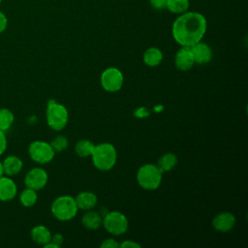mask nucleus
I'll use <instances>...</instances> for the list:
<instances>
[{"mask_svg": "<svg viewBox=\"0 0 248 248\" xmlns=\"http://www.w3.org/2000/svg\"><path fill=\"white\" fill-rule=\"evenodd\" d=\"M207 22L201 13L185 12L172 23V36L182 46H192L202 41L206 32Z\"/></svg>", "mask_w": 248, "mask_h": 248, "instance_id": "nucleus-1", "label": "nucleus"}, {"mask_svg": "<svg viewBox=\"0 0 248 248\" xmlns=\"http://www.w3.org/2000/svg\"><path fill=\"white\" fill-rule=\"evenodd\" d=\"M94 166L100 170H109L116 163L115 147L110 143H100L94 146L91 154Z\"/></svg>", "mask_w": 248, "mask_h": 248, "instance_id": "nucleus-2", "label": "nucleus"}, {"mask_svg": "<svg viewBox=\"0 0 248 248\" xmlns=\"http://www.w3.org/2000/svg\"><path fill=\"white\" fill-rule=\"evenodd\" d=\"M50 209L53 216L60 221L71 220L78 212L76 201L70 196H61L54 200Z\"/></svg>", "mask_w": 248, "mask_h": 248, "instance_id": "nucleus-3", "label": "nucleus"}, {"mask_svg": "<svg viewBox=\"0 0 248 248\" xmlns=\"http://www.w3.org/2000/svg\"><path fill=\"white\" fill-rule=\"evenodd\" d=\"M137 180L140 187L145 190H155L162 180V172L157 166L146 164L140 167L137 173Z\"/></svg>", "mask_w": 248, "mask_h": 248, "instance_id": "nucleus-4", "label": "nucleus"}, {"mask_svg": "<svg viewBox=\"0 0 248 248\" xmlns=\"http://www.w3.org/2000/svg\"><path fill=\"white\" fill-rule=\"evenodd\" d=\"M46 121L47 125L55 130H62L68 122V110L61 105L53 100H49L46 108Z\"/></svg>", "mask_w": 248, "mask_h": 248, "instance_id": "nucleus-5", "label": "nucleus"}, {"mask_svg": "<svg viewBox=\"0 0 248 248\" xmlns=\"http://www.w3.org/2000/svg\"><path fill=\"white\" fill-rule=\"evenodd\" d=\"M28 152L33 161L39 164H46L54 157V150L50 143L43 140H35L30 143Z\"/></svg>", "mask_w": 248, "mask_h": 248, "instance_id": "nucleus-6", "label": "nucleus"}, {"mask_svg": "<svg viewBox=\"0 0 248 248\" xmlns=\"http://www.w3.org/2000/svg\"><path fill=\"white\" fill-rule=\"evenodd\" d=\"M103 224L105 229L113 235H120L126 232L128 229V220L126 216L118 211L108 213L103 220Z\"/></svg>", "mask_w": 248, "mask_h": 248, "instance_id": "nucleus-7", "label": "nucleus"}, {"mask_svg": "<svg viewBox=\"0 0 248 248\" xmlns=\"http://www.w3.org/2000/svg\"><path fill=\"white\" fill-rule=\"evenodd\" d=\"M123 75L114 67L106 69L101 75V84L103 88L108 92H116L123 85Z\"/></svg>", "mask_w": 248, "mask_h": 248, "instance_id": "nucleus-8", "label": "nucleus"}, {"mask_svg": "<svg viewBox=\"0 0 248 248\" xmlns=\"http://www.w3.org/2000/svg\"><path fill=\"white\" fill-rule=\"evenodd\" d=\"M47 173L42 168H34L30 170L24 178V184L27 188H31L35 191L43 189L47 183Z\"/></svg>", "mask_w": 248, "mask_h": 248, "instance_id": "nucleus-9", "label": "nucleus"}, {"mask_svg": "<svg viewBox=\"0 0 248 248\" xmlns=\"http://www.w3.org/2000/svg\"><path fill=\"white\" fill-rule=\"evenodd\" d=\"M175 66L180 71H188L190 70L195 61L191 51L190 46H182L180 49L177 50L174 58Z\"/></svg>", "mask_w": 248, "mask_h": 248, "instance_id": "nucleus-10", "label": "nucleus"}, {"mask_svg": "<svg viewBox=\"0 0 248 248\" xmlns=\"http://www.w3.org/2000/svg\"><path fill=\"white\" fill-rule=\"evenodd\" d=\"M191 51L194 57L195 63L198 64H206L212 58V49L208 45L202 42H199L194 46H190Z\"/></svg>", "mask_w": 248, "mask_h": 248, "instance_id": "nucleus-11", "label": "nucleus"}, {"mask_svg": "<svg viewBox=\"0 0 248 248\" xmlns=\"http://www.w3.org/2000/svg\"><path fill=\"white\" fill-rule=\"evenodd\" d=\"M17 194V187L15 181L8 176H0V201H12Z\"/></svg>", "mask_w": 248, "mask_h": 248, "instance_id": "nucleus-12", "label": "nucleus"}, {"mask_svg": "<svg viewBox=\"0 0 248 248\" xmlns=\"http://www.w3.org/2000/svg\"><path fill=\"white\" fill-rule=\"evenodd\" d=\"M235 224V217L230 212H222L216 215L212 220V226L216 231L229 232Z\"/></svg>", "mask_w": 248, "mask_h": 248, "instance_id": "nucleus-13", "label": "nucleus"}, {"mask_svg": "<svg viewBox=\"0 0 248 248\" xmlns=\"http://www.w3.org/2000/svg\"><path fill=\"white\" fill-rule=\"evenodd\" d=\"M2 167L3 172L6 175L12 176L17 174L22 170L23 163L21 159L16 155H10L4 159V161L2 162Z\"/></svg>", "mask_w": 248, "mask_h": 248, "instance_id": "nucleus-14", "label": "nucleus"}, {"mask_svg": "<svg viewBox=\"0 0 248 248\" xmlns=\"http://www.w3.org/2000/svg\"><path fill=\"white\" fill-rule=\"evenodd\" d=\"M78 208L88 210L93 208L97 203V196L92 192H81L75 198Z\"/></svg>", "mask_w": 248, "mask_h": 248, "instance_id": "nucleus-15", "label": "nucleus"}, {"mask_svg": "<svg viewBox=\"0 0 248 248\" xmlns=\"http://www.w3.org/2000/svg\"><path fill=\"white\" fill-rule=\"evenodd\" d=\"M30 234H31L32 240L40 245H45L47 242H49L51 239V233L49 230L43 225L34 227L31 230Z\"/></svg>", "mask_w": 248, "mask_h": 248, "instance_id": "nucleus-16", "label": "nucleus"}, {"mask_svg": "<svg viewBox=\"0 0 248 248\" xmlns=\"http://www.w3.org/2000/svg\"><path fill=\"white\" fill-rule=\"evenodd\" d=\"M163 59V53L158 47H149L143 53V61L147 66H158Z\"/></svg>", "mask_w": 248, "mask_h": 248, "instance_id": "nucleus-17", "label": "nucleus"}, {"mask_svg": "<svg viewBox=\"0 0 248 248\" xmlns=\"http://www.w3.org/2000/svg\"><path fill=\"white\" fill-rule=\"evenodd\" d=\"M190 6L189 0H167L166 9L172 14H183L188 11Z\"/></svg>", "mask_w": 248, "mask_h": 248, "instance_id": "nucleus-18", "label": "nucleus"}, {"mask_svg": "<svg viewBox=\"0 0 248 248\" xmlns=\"http://www.w3.org/2000/svg\"><path fill=\"white\" fill-rule=\"evenodd\" d=\"M177 163V158L173 153H166L158 161V169L161 172H166L172 170Z\"/></svg>", "mask_w": 248, "mask_h": 248, "instance_id": "nucleus-19", "label": "nucleus"}, {"mask_svg": "<svg viewBox=\"0 0 248 248\" xmlns=\"http://www.w3.org/2000/svg\"><path fill=\"white\" fill-rule=\"evenodd\" d=\"M82 225L89 230H96L102 224V219L100 215L94 211L86 212L81 219Z\"/></svg>", "mask_w": 248, "mask_h": 248, "instance_id": "nucleus-20", "label": "nucleus"}, {"mask_svg": "<svg viewBox=\"0 0 248 248\" xmlns=\"http://www.w3.org/2000/svg\"><path fill=\"white\" fill-rule=\"evenodd\" d=\"M37 200H38V195L36 191L31 188L26 187V189H24L19 195V202L25 207L33 206L36 203Z\"/></svg>", "mask_w": 248, "mask_h": 248, "instance_id": "nucleus-21", "label": "nucleus"}, {"mask_svg": "<svg viewBox=\"0 0 248 248\" xmlns=\"http://www.w3.org/2000/svg\"><path fill=\"white\" fill-rule=\"evenodd\" d=\"M15 121L14 113L6 108H0V130L8 131Z\"/></svg>", "mask_w": 248, "mask_h": 248, "instance_id": "nucleus-22", "label": "nucleus"}, {"mask_svg": "<svg viewBox=\"0 0 248 248\" xmlns=\"http://www.w3.org/2000/svg\"><path fill=\"white\" fill-rule=\"evenodd\" d=\"M94 146L95 144L92 141L87 140H80L76 144L75 150L79 157H87V156H91Z\"/></svg>", "mask_w": 248, "mask_h": 248, "instance_id": "nucleus-23", "label": "nucleus"}, {"mask_svg": "<svg viewBox=\"0 0 248 248\" xmlns=\"http://www.w3.org/2000/svg\"><path fill=\"white\" fill-rule=\"evenodd\" d=\"M50 145L54 152H61L68 146V140L64 136H58L50 142Z\"/></svg>", "mask_w": 248, "mask_h": 248, "instance_id": "nucleus-24", "label": "nucleus"}, {"mask_svg": "<svg viewBox=\"0 0 248 248\" xmlns=\"http://www.w3.org/2000/svg\"><path fill=\"white\" fill-rule=\"evenodd\" d=\"M7 148V138L5 132L0 130V155H2Z\"/></svg>", "mask_w": 248, "mask_h": 248, "instance_id": "nucleus-25", "label": "nucleus"}, {"mask_svg": "<svg viewBox=\"0 0 248 248\" xmlns=\"http://www.w3.org/2000/svg\"><path fill=\"white\" fill-rule=\"evenodd\" d=\"M101 247L103 248H116V247H119V243L116 242L114 239L112 238H108V239H106L104 240L101 245Z\"/></svg>", "mask_w": 248, "mask_h": 248, "instance_id": "nucleus-26", "label": "nucleus"}, {"mask_svg": "<svg viewBox=\"0 0 248 248\" xmlns=\"http://www.w3.org/2000/svg\"><path fill=\"white\" fill-rule=\"evenodd\" d=\"M151 6L156 10H163L166 9L167 0H149Z\"/></svg>", "mask_w": 248, "mask_h": 248, "instance_id": "nucleus-27", "label": "nucleus"}, {"mask_svg": "<svg viewBox=\"0 0 248 248\" xmlns=\"http://www.w3.org/2000/svg\"><path fill=\"white\" fill-rule=\"evenodd\" d=\"M8 25V18L4 13L0 11V33L4 32Z\"/></svg>", "mask_w": 248, "mask_h": 248, "instance_id": "nucleus-28", "label": "nucleus"}, {"mask_svg": "<svg viewBox=\"0 0 248 248\" xmlns=\"http://www.w3.org/2000/svg\"><path fill=\"white\" fill-rule=\"evenodd\" d=\"M119 247L121 248H130V247H135V248H140V245L137 242L134 241H130V240H126L124 242H122L121 244H119Z\"/></svg>", "mask_w": 248, "mask_h": 248, "instance_id": "nucleus-29", "label": "nucleus"}, {"mask_svg": "<svg viewBox=\"0 0 248 248\" xmlns=\"http://www.w3.org/2000/svg\"><path fill=\"white\" fill-rule=\"evenodd\" d=\"M50 241L53 242L54 244H56L57 246H60L62 244V242H63V236L61 234H59V233H56L53 236L51 235Z\"/></svg>", "mask_w": 248, "mask_h": 248, "instance_id": "nucleus-30", "label": "nucleus"}, {"mask_svg": "<svg viewBox=\"0 0 248 248\" xmlns=\"http://www.w3.org/2000/svg\"><path fill=\"white\" fill-rule=\"evenodd\" d=\"M4 174L3 172V167H2V162L0 161V176H2Z\"/></svg>", "mask_w": 248, "mask_h": 248, "instance_id": "nucleus-31", "label": "nucleus"}, {"mask_svg": "<svg viewBox=\"0 0 248 248\" xmlns=\"http://www.w3.org/2000/svg\"><path fill=\"white\" fill-rule=\"evenodd\" d=\"M1 1H2V0H0V4H1Z\"/></svg>", "mask_w": 248, "mask_h": 248, "instance_id": "nucleus-32", "label": "nucleus"}]
</instances>
